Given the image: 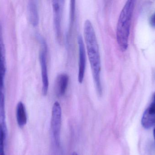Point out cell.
Instances as JSON below:
<instances>
[{"mask_svg": "<svg viewBox=\"0 0 155 155\" xmlns=\"http://www.w3.org/2000/svg\"><path fill=\"white\" fill-rule=\"evenodd\" d=\"M150 22L151 25L153 27H155V13L151 16Z\"/></svg>", "mask_w": 155, "mask_h": 155, "instance_id": "cell-15", "label": "cell"}, {"mask_svg": "<svg viewBox=\"0 0 155 155\" xmlns=\"http://www.w3.org/2000/svg\"><path fill=\"white\" fill-rule=\"evenodd\" d=\"M146 110L148 113L155 115V93L153 96V101H152V103Z\"/></svg>", "mask_w": 155, "mask_h": 155, "instance_id": "cell-14", "label": "cell"}, {"mask_svg": "<svg viewBox=\"0 0 155 155\" xmlns=\"http://www.w3.org/2000/svg\"><path fill=\"white\" fill-rule=\"evenodd\" d=\"M69 82V76L67 74L61 73L57 76L54 83V88L58 96H62L65 93Z\"/></svg>", "mask_w": 155, "mask_h": 155, "instance_id": "cell-8", "label": "cell"}, {"mask_svg": "<svg viewBox=\"0 0 155 155\" xmlns=\"http://www.w3.org/2000/svg\"><path fill=\"white\" fill-rule=\"evenodd\" d=\"M79 50V63H78V81L81 84L84 81L86 65V56L85 49L83 38L78 35L77 38Z\"/></svg>", "mask_w": 155, "mask_h": 155, "instance_id": "cell-6", "label": "cell"}, {"mask_svg": "<svg viewBox=\"0 0 155 155\" xmlns=\"http://www.w3.org/2000/svg\"><path fill=\"white\" fill-rule=\"evenodd\" d=\"M5 101L4 90H0V124L5 123Z\"/></svg>", "mask_w": 155, "mask_h": 155, "instance_id": "cell-12", "label": "cell"}, {"mask_svg": "<svg viewBox=\"0 0 155 155\" xmlns=\"http://www.w3.org/2000/svg\"><path fill=\"white\" fill-rule=\"evenodd\" d=\"M27 8L30 23L33 26H37L39 23V16L37 4L35 1H29Z\"/></svg>", "mask_w": 155, "mask_h": 155, "instance_id": "cell-9", "label": "cell"}, {"mask_svg": "<svg viewBox=\"0 0 155 155\" xmlns=\"http://www.w3.org/2000/svg\"><path fill=\"white\" fill-rule=\"evenodd\" d=\"M134 8V1H127L121 11L117 22V41L122 52L126 51L128 47L130 26Z\"/></svg>", "mask_w": 155, "mask_h": 155, "instance_id": "cell-2", "label": "cell"}, {"mask_svg": "<svg viewBox=\"0 0 155 155\" xmlns=\"http://www.w3.org/2000/svg\"><path fill=\"white\" fill-rule=\"evenodd\" d=\"M153 136H154V140L155 142V127L154 129L153 130Z\"/></svg>", "mask_w": 155, "mask_h": 155, "instance_id": "cell-16", "label": "cell"}, {"mask_svg": "<svg viewBox=\"0 0 155 155\" xmlns=\"http://www.w3.org/2000/svg\"><path fill=\"white\" fill-rule=\"evenodd\" d=\"M37 40L41 45V50L39 55L41 71L42 81V92L44 96H46L48 93L49 88V78H48V71H47L46 55L47 52V45L44 38L40 35H36Z\"/></svg>", "mask_w": 155, "mask_h": 155, "instance_id": "cell-3", "label": "cell"}, {"mask_svg": "<svg viewBox=\"0 0 155 155\" xmlns=\"http://www.w3.org/2000/svg\"><path fill=\"white\" fill-rule=\"evenodd\" d=\"M75 1H71L70 3V25H69L68 35H70L74 22L75 16Z\"/></svg>", "mask_w": 155, "mask_h": 155, "instance_id": "cell-13", "label": "cell"}, {"mask_svg": "<svg viewBox=\"0 0 155 155\" xmlns=\"http://www.w3.org/2000/svg\"><path fill=\"white\" fill-rule=\"evenodd\" d=\"M6 135V124H0V155H5V147Z\"/></svg>", "mask_w": 155, "mask_h": 155, "instance_id": "cell-11", "label": "cell"}, {"mask_svg": "<svg viewBox=\"0 0 155 155\" xmlns=\"http://www.w3.org/2000/svg\"><path fill=\"white\" fill-rule=\"evenodd\" d=\"M5 49L0 26V90H4V83L6 73Z\"/></svg>", "mask_w": 155, "mask_h": 155, "instance_id": "cell-7", "label": "cell"}, {"mask_svg": "<svg viewBox=\"0 0 155 155\" xmlns=\"http://www.w3.org/2000/svg\"><path fill=\"white\" fill-rule=\"evenodd\" d=\"M61 108L58 102L54 103L52 108L51 128L56 143L59 144L61 126Z\"/></svg>", "mask_w": 155, "mask_h": 155, "instance_id": "cell-5", "label": "cell"}, {"mask_svg": "<svg viewBox=\"0 0 155 155\" xmlns=\"http://www.w3.org/2000/svg\"><path fill=\"white\" fill-rule=\"evenodd\" d=\"M16 116L17 124L20 127L24 126L27 123V116L25 106L22 102H19L17 104Z\"/></svg>", "mask_w": 155, "mask_h": 155, "instance_id": "cell-10", "label": "cell"}, {"mask_svg": "<svg viewBox=\"0 0 155 155\" xmlns=\"http://www.w3.org/2000/svg\"><path fill=\"white\" fill-rule=\"evenodd\" d=\"M71 155H78L77 153H75V152H74V153H72Z\"/></svg>", "mask_w": 155, "mask_h": 155, "instance_id": "cell-17", "label": "cell"}, {"mask_svg": "<svg viewBox=\"0 0 155 155\" xmlns=\"http://www.w3.org/2000/svg\"><path fill=\"white\" fill-rule=\"evenodd\" d=\"M64 2V1L54 0L52 1L54 25L55 35L58 41H61V39L62 19Z\"/></svg>", "mask_w": 155, "mask_h": 155, "instance_id": "cell-4", "label": "cell"}, {"mask_svg": "<svg viewBox=\"0 0 155 155\" xmlns=\"http://www.w3.org/2000/svg\"><path fill=\"white\" fill-rule=\"evenodd\" d=\"M84 35L97 93L99 96H101L103 89L101 80V62L99 45L93 24L88 20L85 21L84 25Z\"/></svg>", "mask_w": 155, "mask_h": 155, "instance_id": "cell-1", "label": "cell"}]
</instances>
